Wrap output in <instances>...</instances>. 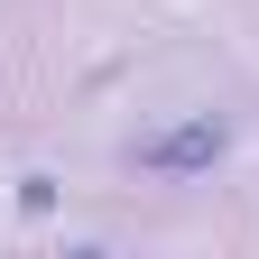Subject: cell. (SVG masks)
<instances>
[{
  "label": "cell",
  "instance_id": "obj_1",
  "mask_svg": "<svg viewBox=\"0 0 259 259\" xmlns=\"http://www.w3.org/2000/svg\"><path fill=\"white\" fill-rule=\"evenodd\" d=\"M222 157H232V120H213V111H185V120L130 139V167L157 176V185H194V176H213Z\"/></svg>",
  "mask_w": 259,
  "mask_h": 259
}]
</instances>
